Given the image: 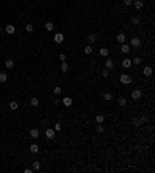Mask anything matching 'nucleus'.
<instances>
[{"mask_svg": "<svg viewBox=\"0 0 155 173\" xmlns=\"http://www.w3.org/2000/svg\"><path fill=\"white\" fill-rule=\"evenodd\" d=\"M29 136H31V137H34V139H37V137H39V129L33 128L31 131H29Z\"/></svg>", "mask_w": 155, "mask_h": 173, "instance_id": "obj_13", "label": "nucleus"}, {"mask_svg": "<svg viewBox=\"0 0 155 173\" xmlns=\"http://www.w3.org/2000/svg\"><path fill=\"white\" fill-rule=\"evenodd\" d=\"M61 129H62V125L61 123H56L54 125V131H61Z\"/></svg>", "mask_w": 155, "mask_h": 173, "instance_id": "obj_36", "label": "nucleus"}, {"mask_svg": "<svg viewBox=\"0 0 155 173\" xmlns=\"http://www.w3.org/2000/svg\"><path fill=\"white\" fill-rule=\"evenodd\" d=\"M141 95H143V94H141V91H140V89H135V91H132L130 97L133 98V100H140V98H141Z\"/></svg>", "mask_w": 155, "mask_h": 173, "instance_id": "obj_3", "label": "nucleus"}, {"mask_svg": "<svg viewBox=\"0 0 155 173\" xmlns=\"http://www.w3.org/2000/svg\"><path fill=\"white\" fill-rule=\"evenodd\" d=\"M59 59H61V61H65V59H67V56H65L64 53H61V55H59Z\"/></svg>", "mask_w": 155, "mask_h": 173, "instance_id": "obj_37", "label": "nucleus"}, {"mask_svg": "<svg viewBox=\"0 0 155 173\" xmlns=\"http://www.w3.org/2000/svg\"><path fill=\"white\" fill-rule=\"evenodd\" d=\"M105 69H109V70H112V69H115V62L112 61L110 58L107 56V59H105Z\"/></svg>", "mask_w": 155, "mask_h": 173, "instance_id": "obj_5", "label": "nucleus"}, {"mask_svg": "<svg viewBox=\"0 0 155 173\" xmlns=\"http://www.w3.org/2000/svg\"><path fill=\"white\" fill-rule=\"evenodd\" d=\"M29 105H31V106H34V108H36V106H39V98L33 97L31 100H29Z\"/></svg>", "mask_w": 155, "mask_h": 173, "instance_id": "obj_17", "label": "nucleus"}, {"mask_svg": "<svg viewBox=\"0 0 155 173\" xmlns=\"http://www.w3.org/2000/svg\"><path fill=\"white\" fill-rule=\"evenodd\" d=\"M92 52H93V48H92V45H85V47H84V53H85V55H90Z\"/></svg>", "mask_w": 155, "mask_h": 173, "instance_id": "obj_21", "label": "nucleus"}, {"mask_svg": "<svg viewBox=\"0 0 155 173\" xmlns=\"http://www.w3.org/2000/svg\"><path fill=\"white\" fill-rule=\"evenodd\" d=\"M103 131H104V126L101 125V123H98L96 125V133H103Z\"/></svg>", "mask_w": 155, "mask_h": 173, "instance_id": "obj_29", "label": "nucleus"}, {"mask_svg": "<svg viewBox=\"0 0 155 173\" xmlns=\"http://www.w3.org/2000/svg\"><path fill=\"white\" fill-rule=\"evenodd\" d=\"M25 30H26L28 33H33V31H34V27H33L31 24H26V25H25Z\"/></svg>", "mask_w": 155, "mask_h": 173, "instance_id": "obj_24", "label": "nucleus"}, {"mask_svg": "<svg viewBox=\"0 0 155 173\" xmlns=\"http://www.w3.org/2000/svg\"><path fill=\"white\" fill-rule=\"evenodd\" d=\"M62 103H64L65 106H71V103H73V100H71L70 97H65L64 100H62Z\"/></svg>", "mask_w": 155, "mask_h": 173, "instance_id": "obj_16", "label": "nucleus"}, {"mask_svg": "<svg viewBox=\"0 0 155 173\" xmlns=\"http://www.w3.org/2000/svg\"><path fill=\"white\" fill-rule=\"evenodd\" d=\"M64 34H62V33H56L54 36H53V41L56 42V44H62V42H64Z\"/></svg>", "mask_w": 155, "mask_h": 173, "instance_id": "obj_2", "label": "nucleus"}, {"mask_svg": "<svg viewBox=\"0 0 155 173\" xmlns=\"http://www.w3.org/2000/svg\"><path fill=\"white\" fill-rule=\"evenodd\" d=\"M5 31L8 33V34H14V33H16V27L14 25H6L5 27Z\"/></svg>", "mask_w": 155, "mask_h": 173, "instance_id": "obj_6", "label": "nucleus"}, {"mask_svg": "<svg viewBox=\"0 0 155 173\" xmlns=\"http://www.w3.org/2000/svg\"><path fill=\"white\" fill-rule=\"evenodd\" d=\"M132 24L138 25V24H140V17H132Z\"/></svg>", "mask_w": 155, "mask_h": 173, "instance_id": "obj_32", "label": "nucleus"}, {"mask_svg": "<svg viewBox=\"0 0 155 173\" xmlns=\"http://www.w3.org/2000/svg\"><path fill=\"white\" fill-rule=\"evenodd\" d=\"M33 172H34L33 168H26V170H25V173H33Z\"/></svg>", "mask_w": 155, "mask_h": 173, "instance_id": "obj_40", "label": "nucleus"}, {"mask_svg": "<svg viewBox=\"0 0 155 173\" xmlns=\"http://www.w3.org/2000/svg\"><path fill=\"white\" fill-rule=\"evenodd\" d=\"M144 122H147V117H144V115L140 117V123H144Z\"/></svg>", "mask_w": 155, "mask_h": 173, "instance_id": "obj_38", "label": "nucleus"}, {"mask_svg": "<svg viewBox=\"0 0 155 173\" xmlns=\"http://www.w3.org/2000/svg\"><path fill=\"white\" fill-rule=\"evenodd\" d=\"M118 105H120V106H126L127 105V100L126 98H120V100H118Z\"/></svg>", "mask_w": 155, "mask_h": 173, "instance_id": "obj_27", "label": "nucleus"}, {"mask_svg": "<svg viewBox=\"0 0 155 173\" xmlns=\"http://www.w3.org/2000/svg\"><path fill=\"white\" fill-rule=\"evenodd\" d=\"M95 122H96V123H103L104 122V115H96V117H95Z\"/></svg>", "mask_w": 155, "mask_h": 173, "instance_id": "obj_23", "label": "nucleus"}, {"mask_svg": "<svg viewBox=\"0 0 155 173\" xmlns=\"http://www.w3.org/2000/svg\"><path fill=\"white\" fill-rule=\"evenodd\" d=\"M104 100H109V101L112 100V94H110V92H105V94H104Z\"/></svg>", "mask_w": 155, "mask_h": 173, "instance_id": "obj_31", "label": "nucleus"}, {"mask_svg": "<svg viewBox=\"0 0 155 173\" xmlns=\"http://www.w3.org/2000/svg\"><path fill=\"white\" fill-rule=\"evenodd\" d=\"M87 41L90 42V44H93V42H96V36H95V34H88L87 36Z\"/></svg>", "mask_w": 155, "mask_h": 173, "instance_id": "obj_20", "label": "nucleus"}, {"mask_svg": "<svg viewBox=\"0 0 155 173\" xmlns=\"http://www.w3.org/2000/svg\"><path fill=\"white\" fill-rule=\"evenodd\" d=\"M143 73L146 75V76H150V75H152V67H149V66H146V67L143 69Z\"/></svg>", "mask_w": 155, "mask_h": 173, "instance_id": "obj_10", "label": "nucleus"}, {"mask_svg": "<svg viewBox=\"0 0 155 173\" xmlns=\"http://www.w3.org/2000/svg\"><path fill=\"white\" fill-rule=\"evenodd\" d=\"M132 125H135V126H140V119H132Z\"/></svg>", "mask_w": 155, "mask_h": 173, "instance_id": "obj_30", "label": "nucleus"}, {"mask_svg": "<svg viewBox=\"0 0 155 173\" xmlns=\"http://www.w3.org/2000/svg\"><path fill=\"white\" fill-rule=\"evenodd\" d=\"M6 80H8V75L2 72V73H0V83H6Z\"/></svg>", "mask_w": 155, "mask_h": 173, "instance_id": "obj_25", "label": "nucleus"}, {"mask_svg": "<svg viewBox=\"0 0 155 173\" xmlns=\"http://www.w3.org/2000/svg\"><path fill=\"white\" fill-rule=\"evenodd\" d=\"M17 108H19V103L17 101H9V109H11V111H16Z\"/></svg>", "mask_w": 155, "mask_h": 173, "instance_id": "obj_15", "label": "nucleus"}, {"mask_svg": "<svg viewBox=\"0 0 155 173\" xmlns=\"http://www.w3.org/2000/svg\"><path fill=\"white\" fill-rule=\"evenodd\" d=\"M54 134H56V131L54 129H47V131H45V136H47V139H54Z\"/></svg>", "mask_w": 155, "mask_h": 173, "instance_id": "obj_7", "label": "nucleus"}, {"mask_svg": "<svg viewBox=\"0 0 155 173\" xmlns=\"http://www.w3.org/2000/svg\"><path fill=\"white\" fill-rule=\"evenodd\" d=\"M68 69H70V67H68V64H67L65 61H62V64H61V70L64 72V73H67V72H68Z\"/></svg>", "mask_w": 155, "mask_h": 173, "instance_id": "obj_14", "label": "nucleus"}, {"mask_svg": "<svg viewBox=\"0 0 155 173\" xmlns=\"http://www.w3.org/2000/svg\"><path fill=\"white\" fill-rule=\"evenodd\" d=\"M143 5H144V3L141 2V0H135V8H137V9H141V8H143Z\"/></svg>", "mask_w": 155, "mask_h": 173, "instance_id": "obj_22", "label": "nucleus"}, {"mask_svg": "<svg viewBox=\"0 0 155 173\" xmlns=\"http://www.w3.org/2000/svg\"><path fill=\"white\" fill-rule=\"evenodd\" d=\"M99 53H101V56H104V58H107V56H109V50L107 48H101Z\"/></svg>", "mask_w": 155, "mask_h": 173, "instance_id": "obj_26", "label": "nucleus"}, {"mask_svg": "<svg viewBox=\"0 0 155 173\" xmlns=\"http://www.w3.org/2000/svg\"><path fill=\"white\" fill-rule=\"evenodd\" d=\"M45 28H47L48 31H53V30H54V24H53V22H47V24H45Z\"/></svg>", "mask_w": 155, "mask_h": 173, "instance_id": "obj_19", "label": "nucleus"}, {"mask_svg": "<svg viewBox=\"0 0 155 173\" xmlns=\"http://www.w3.org/2000/svg\"><path fill=\"white\" fill-rule=\"evenodd\" d=\"M130 45H132L133 48L140 47V45H141V39H140V38H132V41H130Z\"/></svg>", "mask_w": 155, "mask_h": 173, "instance_id": "obj_4", "label": "nucleus"}, {"mask_svg": "<svg viewBox=\"0 0 155 173\" xmlns=\"http://www.w3.org/2000/svg\"><path fill=\"white\" fill-rule=\"evenodd\" d=\"M132 62H133V64H141V58H133V61H132Z\"/></svg>", "mask_w": 155, "mask_h": 173, "instance_id": "obj_35", "label": "nucleus"}, {"mask_svg": "<svg viewBox=\"0 0 155 173\" xmlns=\"http://www.w3.org/2000/svg\"><path fill=\"white\" fill-rule=\"evenodd\" d=\"M5 67L6 69H12L14 67V61H12V59H6L5 61Z\"/></svg>", "mask_w": 155, "mask_h": 173, "instance_id": "obj_12", "label": "nucleus"}, {"mask_svg": "<svg viewBox=\"0 0 155 173\" xmlns=\"http://www.w3.org/2000/svg\"><path fill=\"white\" fill-rule=\"evenodd\" d=\"M53 92H54V95H59L62 92V89L61 87H54V89H53Z\"/></svg>", "mask_w": 155, "mask_h": 173, "instance_id": "obj_33", "label": "nucleus"}, {"mask_svg": "<svg viewBox=\"0 0 155 173\" xmlns=\"http://www.w3.org/2000/svg\"><path fill=\"white\" fill-rule=\"evenodd\" d=\"M29 151H31V153H37L39 151V147L36 144H31V145H29Z\"/></svg>", "mask_w": 155, "mask_h": 173, "instance_id": "obj_18", "label": "nucleus"}, {"mask_svg": "<svg viewBox=\"0 0 155 173\" xmlns=\"http://www.w3.org/2000/svg\"><path fill=\"white\" fill-rule=\"evenodd\" d=\"M123 2H124V5H127V6H129V5H132V3H133V2H132V0H123Z\"/></svg>", "mask_w": 155, "mask_h": 173, "instance_id": "obj_39", "label": "nucleus"}, {"mask_svg": "<svg viewBox=\"0 0 155 173\" xmlns=\"http://www.w3.org/2000/svg\"><path fill=\"white\" fill-rule=\"evenodd\" d=\"M0 33H2V27H0Z\"/></svg>", "mask_w": 155, "mask_h": 173, "instance_id": "obj_41", "label": "nucleus"}, {"mask_svg": "<svg viewBox=\"0 0 155 173\" xmlns=\"http://www.w3.org/2000/svg\"><path fill=\"white\" fill-rule=\"evenodd\" d=\"M33 170H40V162H33Z\"/></svg>", "mask_w": 155, "mask_h": 173, "instance_id": "obj_28", "label": "nucleus"}, {"mask_svg": "<svg viewBox=\"0 0 155 173\" xmlns=\"http://www.w3.org/2000/svg\"><path fill=\"white\" fill-rule=\"evenodd\" d=\"M132 66V59L129 58H126V59H123V67H126V69H129Z\"/></svg>", "mask_w": 155, "mask_h": 173, "instance_id": "obj_11", "label": "nucleus"}, {"mask_svg": "<svg viewBox=\"0 0 155 173\" xmlns=\"http://www.w3.org/2000/svg\"><path fill=\"white\" fill-rule=\"evenodd\" d=\"M101 75H103L104 78H107V76H109V69H104V70L101 72Z\"/></svg>", "mask_w": 155, "mask_h": 173, "instance_id": "obj_34", "label": "nucleus"}, {"mask_svg": "<svg viewBox=\"0 0 155 173\" xmlns=\"http://www.w3.org/2000/svg\"><path fill=\"white\" fill-rule=\"evenodd\" d=\"M121 52H123L124 55H129V53H130V47H129V45H126V44H121Z\"/></svg>", "mask_w": 155, "mask_h": 173, "instance_id": "obj_9", "label": "nucleus"}, {"mask_svg": "<svg viewBox=\"0 0 155 173\" xmlns=\"http://www.w3.org/2000/svg\"><path fill=\"white\" fill-rule=\"evenodd\" d=\"M120 81L123 83V84H130L132 83V76L127 75V73H123V75H120Z\"/></svg>", "mask_w": 155, "mask_h": 173, "instance_id": "obj_1", "label": "nucleus"}, {"mask_svg": "<svg viewBox=\"0 0 155 173\" xmlns=\"http://www.w3.org/2000/svg\"><path fill=\"white\" fill-rule=\"evenodd\" d=\"M116 41L120 42V44H124V42H126V36H124L123 33H118L116 34Z\"/></svg>", "mask_w": 155, "mask_h": 173, "instance_id": "obj_8", "label": "nucleus"}]
</instances>
